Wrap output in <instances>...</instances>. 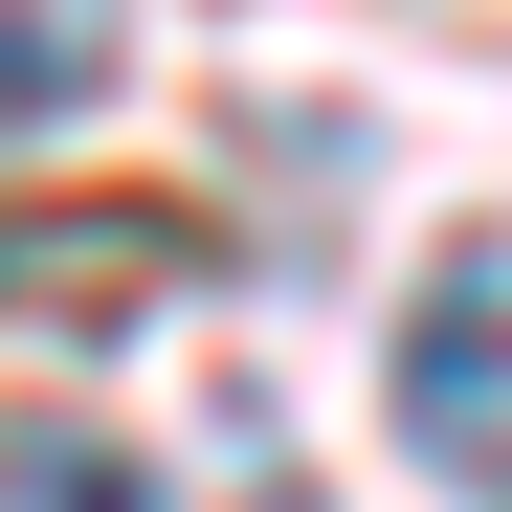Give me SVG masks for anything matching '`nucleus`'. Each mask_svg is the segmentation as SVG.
I'll return each mask as SVG.
<instances>
[{
	"instance_id": "20e7f679",
	"label": "nucleus",
	"mask_w": 512,
	"mask_h": 512,
	"mask_svg": "<svg viewBox=\"0 0 512 512\" xmlns=\"http://www.w3.org/2000/svg\"><path fill=\"white\" fill-rule=\"evenodd\" d=\"M0 512H179L112 423H0Z\"/></svg>"
},
{
	"instance_id": "f03ea898",
	"label": "nucleus",
	"mask_w": 512,
	"mask_h": 512,
	"mask_svg": "<svg viewBox=\"0 0 512 512\" xmlns=\"http://www.w3.org/2000/svg\"><path fill=\"white\" fill-rule=\"evenodd\" d=\"M179 268H201L179 201H0V334H90L134 290H179Z\"/></svg>"
},
{
	"instance_id": "7ed1b4c3",
	"label": "nucleus",
	"mask_w": 512,
	"mask_h": 512,
	"mask_svg": "<svg viewBox=\"0 0 512 512\" xmlns=\"http://www.w3.org/2000/svg\"><path fill=\"white\" fill-rule=\"evenodd\" d=\"M112 67H134V0H0V134L112 112Z\"/></svg>"
},
{
	"instance_id": "f257e3e1",
	"label": "nucleus",
	"mask_w": 512,
	"mask_h": 512,
	"mask_svg": "<svg viewBox=\"0 0 512 512\" xmlns=\"http://www.w3.org/2000/svg\"><path fill=\"white\" fill-rule=\"evenodd\" d=\"M379 401H401V446L446 468L468 512H512V223H468L446 268L401 290V379Z\"/></svg>"
}]
</instances>
